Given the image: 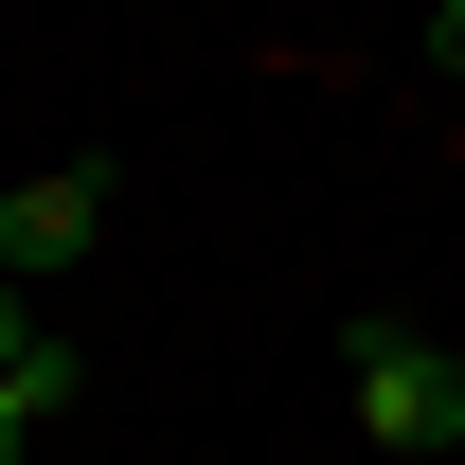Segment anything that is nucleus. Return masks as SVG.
Instances as JSON below:
<instances>
[{
  "instance_id": "f257e3e1",
  "label": "nucleus",
  "mask_w": 465,
  "mask_h": 465,
  "mask_svg": "<svg viewBox=\"0 0 465 465\" xmlns=\"http://www.w3.org/2000/svg\"><path fill=\"white\" fill-rule=\"evenodd\" d=\"M341 430H358L376 465H448V448H465V358L358 304V322H341Z\"/></svg>"
},
{
  "instance_id": "f03ea898",
  "label": "nucleus",
  "mask_w": 465,
  "mask_h": 465,
  "mask_svg": "<svg viewBox=\"0 0 465 465\" xmlns=\"http://www.w3.org/2000/svg\"><path fill=\"white\" fill-rule=\"evenodd\" d=\"M125 215V162H36L18 197H0V287H54V269H90Z\"/></svg>"
},
{
  "instance_id": "7ed1b4c3",
  "label": "nucleus",
  "mask_w": 465,
  "mask_h": 465,
  "mask_svg": "<svg viewBox=\"0 0 465 465\" xmlns=\"http://www.w3.org/2000/svg\"><path fill=\"white\" fill-rule=\"evenodd\" d=\"M90 394V358H72V322H36V287H0V465L36 448L54 411Z\"/></svg>"
},
{
  "instance_id": "20e7f679",
  "label": "nucleus",
  "mask_w": 465,
  "mask_h": 465,
  "mask_svg": "<svg viewBox=\"0 0 465 465\" xmlns=\"http://www.w3.org/2000/svg\"><path fill=\"white\" fill-rule=\"evenodd\" d=\"M430 72H465V0H430Z\"/></svg>"
}]
</instances>
